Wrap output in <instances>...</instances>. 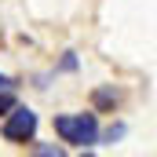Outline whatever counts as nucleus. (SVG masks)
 <instances>
[{
    "mask_svg": "<svg viewBox=\"0 0 157 157\" xmlns=\"http://www.w3.org/2000/svg\"><path fill=\"white\" fill-rule=\"evenodd\" d=\"M0 88H15V80L7 77V73H0Z\"/></svg>",
    "mask_w": 157,
    "mask_h": 157,
    "instance_id": "obj_7",
    "label": "nucleus"
},
{
    "mask_svg": "<svg viewBox=\"0 0 157 157\" xmlns=\"http://www.w3.org/2000/svg\"><path fill=\"white\" fill-rule=\"evenodd\" d=\"M37 154H48V157L55 154V157H59V154H62V146H37Z\"/></svg>",
    "mask_w": 157,
    "mask_h": 157,
    "instance_id": "obj_6",
    "label": "nucleus"
},
{
    "mask_svg": "<svg viewBox=\"0 0 157 157\" xmlns=\"http://www.w3.org/2000/svg\"><path fill=\"white\" fill-rule=\"evenodd\" d=\"M117 91H113V88H99V91H95V106H102V110H113V106H117Z\"/></svg>",
    "mask_w": 157,
    "mask_h": 157,
    "instance_id": "obj_3",
    "label": "nucleus"
},
{
    "mask_svg": "<svg viewBox=\"0 0 157 157\" xmlns=\"http://www.w3.org/2000/svg\"><path fill=\"white\" fill-rule=\"evenodd\" d=\"M4 139L11 143H33L37 139V113L29 106H11L4 121Z\"/></svg>",
    "mask_w": 157,
    "mask_h": 157,
    "instance_id": "obj_2",
    "label": "nucleus"
},
{
    "mask_svg": "<svg viewBox=\"0 0 157 157\" xmlns=\"http://www.w3.org/2000/svg\"><path fill=\"white\" fill-rule=\"evenodd\" d=\"M121 135H124V128H121V124H117V128H110V132H106L102 139H106V143H113V139H121Z\"/></svg>",
    "mask_w": 157,
    "mask_h": 157,
    "instance_id": "obj_5",
    "label": "nucleus"
},
{
    "mask_svg": "<svg viewBox=\"0 0 157 157\" xmlns=\"http://www.w3.org/2000/svg\"><path fill=\"white\" fill-rule=\"evenodd\" d=\"M15 106V95H11V88H0V113H7Z\"/></svg>",
    "mask_w": 157,
    "mask_h": 157,
    "instance_id": "obj_4",
    "label": "nucleus"
},
{
    "mask_svg": "<svg viewBox=\"0 0 157 157\" xmlns=\"http://www.w3.org/2000/svg\"><path fill=\"white\" fill-rule=\"evenodd\" d=\"M55 132H59L62 143L80 146V150L99 143V121H95V113H62V117H55Z\"/></svg>",
    "mask_w": 157,
    "mask_h": 157,
    "instance_id": "obj_1",
    "label": "nucleus"
}]
</instances>
